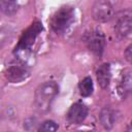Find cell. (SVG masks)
Here are the masks:
<instances>
[{"mask_svg": "<svg viewBox=\"0 0 132 132\" xmlns=\"http://www.w3.org/2000/svg\"><path fill=\"white\" fill-rule=\"evenodd\" d=\"M59 87L57 82L53 80L41 84L35 91L34 96V107L39 113H46L50 111L52 103L58 95Z\"/></svg>", "mask_w": 132, "mask_h": 132, "instance_id": "6da1fadb", "label": "cell"}, {"mask_svg": "<svg viewBox=\"0 0 132 132\" xmlns=\"http://www.w3.org/2000/svg\"><path fill=\"white\" fill-rule=\"evenodd\" d=\"M121 0H96L92 7L93 19L103 23L110 21L120 7Z\"/></svg>", "mask_w": 132, "mask_h": 132, "instance_id": "7a4b0ae2", "label": "cell"}, {"mask_svg": "<svg viewBox=\"0 0 132 132\" xmlns=\"http://www.w3.org/2000/svg\"><path fill=\"white\" fill-rule=\"evenodd\" d=\"M74 10L70 6H63L59 8L51 18L50 25L56 34H63L73 21Z\"/></svg>", "mask_w": 132, "mask_h": 132, "instance_id": "3957f363", "label": "cell"}, {"mask_svg": "<svg viewBox=\"0 0 132 132\" xmlns=\"http://www.w3.org/2000/svg\"><path fill=\"white\" fill-rule=\"evenodd\" d=\"M42 31V25L40 22L36 21L34 22L21 36L15 48H14V53L18 55H27L32 45L34 44L37 36L39 35V33Z\"/></svg>", "mask_w": 132, "mask_h": 132, "instance_id": "277c9868", "label": "cell"}, {"mask_svg": "<svg viewBox=\"0 0 132 132\" xmlns=\"http://www.w3.org/2000/svg\"><path fill=\"white\" fill-rule=\"evenodd\" d=\"M132 13L130 9L124 10L117 19V23L114 26V32L118 38L123 39L130 35L132 28Z\"/></svg>", "mask_w": 132, "mask_h": 132, "instance_id": "5b68a950", "label": "cell"}, {"mask_svg": "<svg viewBox=\"0 0 132 132\" xmlns=\"http://www.w3.org/2000/svg\"><path fill=\"white\" fill-rule=\"evenodd\" d=\"M87 44L89 50L96 56H101L105 47V36L100 30H93L88 34Z\"/></svg>", "mask_w": 132, "mask_h": 132, "instance_id": "8992f818", "label": "cell"}, {"mask_svg": "<svg viewBox=\"0 0 132 132\" xmlns=\"http://www.w3.org/2000/svg\"><path fill=\"white\" fill-rule=\"evenodd\" d=\"M29 75V69L23 63H14L7 67L5 76L10 82H20Z\"/></svg>", "mask_w": 132, "mask_h": 132, "instance_id": "52a82bcc", "label": "cell"}, {"mask_svg": "<svg viewBox=\"0 0 132 132\" xmlns=\"http://www.w3.org/2000/svg\"><path fill=\"white\" fill-rule=\"evenodd\" d=\"M88 116V107L80 102H76L71 105L67 112V120L73 125L81 124Z\"/></svg>", "mask_w": 132, "mask_h": 132, "instance_id": "ba28073f", "label": "cell"}, {"mask_svg": "<svg viewBox=\"0 0 132 132\" xmlns=\"http://www.w3.org/2000/svg\"><path fill=\"white\" fill-rule=\"evenodd\" d=\"M131 88H132L131 70L126 69L121 76V79L118 86V92L122 98H126L131 93Z\"/></svg>", "mask_w": 132, "mask_h": 132, "instance_id": "9c48e42d", "label": "cell"}, {"mask_svg": "<svg viewBox=\"0 0 132 132\" xmlns=\"http://www.w3.org/2000/svg\"><path fill=\"white\" fill-rule=\"evenodd\" d=\"M96 77L99 86L102 89H106L109 86L110 82V65L108 63H104L99 66V68L96 71Z\"/></svg>", "mask_w": 132, "mask_h": 132, "instance_id": "30bf717a", "label": "cell"}, {"mask_svg": "<svg viewBox=\"0 0 132 132\" xmlns=\"http://www.w3.org/2000/svg\"><path fill=\"white\" fill-rule=\"evenodd\" d=\"M99 119H100V122H101V125L109 130L113 127L114 123H116V120H117V116H116V111L113 109H111L110 107H104L101 109L100 111V116H99Z\"/></svg>", "mask_w": 132, "mask_h": 132, "instance_id": "8fae6325", "label": "cell"}, {"mask_svg": "<svg viewBox=\"0 0 132 132\" xmlns=\"http://www.w3.org/2000/svg\"><path fill=\"white\" fill-rule=\"evenodd\" d=\"M19 9V0H0V10L5 15H13Z\"/></svg>", "mask_w": 132, "mask_h": 132, "instance_id": "7c38bea8", "label": "cell"}, {"mask_svg": "<svg viewBox=\"0 0 132 132\" xmlns=\"http://www.w3.org/2000/svg\"><path fill=\"white\" fill-rule=\"evenodd\" d=\"M78 89H79V93L82 97L91 96L92 93H93V90H94L92 78L90 76H87L84 79H81L78 84Z\"/></svg>", "mask_w": 132, "mask_h": 132, "instance_id": "4fadbf2b", "label": "cell"}, {"mask_svg": "<svg viewBox=\"0 0 132 132\" xmlns=\"http://www.w3.org/2000/svg\"><path fill=\"white\" fill-rule=\"evenodd\" d=\"M58 125L52 121V120H47V121H44L40 127L38 128V131H42V132H54V131H57L58 130Z\"/></svg>", "mask_w": 132, "mask_h": 132, "instance_id": "5bb4252c", "label": "cell"}, {"mask_svg": "<svg viewBox=\"0 0 132 132\" xmlns=\"http://www.w3.org/2000/svg\"><path fill=\"white\" fill-rule=\"evenodd\" d=\"M12 31L9 28H1L0 29V48H2L7 41L11 38Z\"/></svg>", "mask_w": 132, "mask_h": 132, "instance_id": "9a60e30c", "label": "cell"}, {"mask_svg": "<svg viewBox=\"0 0 132 132\" xmlns=\"http://www.w3.org/2000/svg\"><path fill=\"white\" fill-rule=\"evenodd\" d=\"M132 50H131V45H129L127 48H126V51H125V57H126V59H127V61L128 62H131V58H132Z\"/></svg>", "mask_w": 132, "mask_h": 132, "instance_id": "2e32d148", "label": "cell"}]
</instances>
